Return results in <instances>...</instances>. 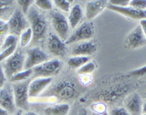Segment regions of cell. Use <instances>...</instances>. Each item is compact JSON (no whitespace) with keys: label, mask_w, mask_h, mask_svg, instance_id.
<instances>
[{"label":"cell","mask_w":146,"mask_h":115,"mask_svg":"<svg viewBox=\"0 0 146 115\" xmlns=\"http://www.w3.org/2000/svg\"><path fill=\"white\" fill-rule=\"evenodd\" d=\"M27 19L29 22L30 28L33 32V40H42L47 32L48 24L47 21L35 5L32 6L27 14Z\"/></svg>","instance_id":"cell-1"},{"label":"cell","mask_w":146,"mask_h":115,"mask_svg":"<svg viewBox=\"0 0 146 115\" xmlns=\"http://www.w3.org/2000/svg\"><path fill=\"white\" fill-rule=\"evenodd\" d=\"M25 55L20 49L16 50L13 55L7 58L5 62L3 70L5 73L6 78L10 79L11 77L19 72L24 70Z\"/></svg>","instance_id":"cell-2"},{"label":"cell","mask_w":146,"mask_h":115,"mask_svg":"<svg viewBox=\"0 0 146 115\" xmlns=\"http://www.w3.org/2000/svg\"><path fill=\"white\" fill-rule=\"evenodd\" d=\"M76 87L70 81H61L49 90L44 91V95L54 97L61 100H70L76 95Z\"/></svg>","instance_id":"cell-3"},{"label":"cell","mask_w":146,"mask_h":115,"mask_svg":"<svg viewBox=\"0 0 146 115\" xmlns=\"http://www.w3.org/2000/svg\"><path fill=\"white\" fill-rule=\"evenodd\" d=\"M7 24L11 34L16 36L21 35L22 32L30 28L29 22L27 18H25V15L23 14L19 7L13 11L7 21Z\"/></svg>","instance_id":"cell-4"},{"label":"cell","mask_w":146,"mask_h":115,"mask_svg":"<svg viewBox=\"0 0 146 115\" xmlns=\"http://www.w3.org/2000/svg\"><path fill=\"white\" fill-rule=\"evenodd\" d=\"M94 26L91 22H85L79 26L72 35L68 38L66 44H76L80 42L89 41L94 35Z\"/></svg>","instance_id":"cell-5"},{"label":"cell","mask_w":146,"mask_h":115,"mask_svg":"<svg viewBox=\"0 0 146 115\" xmlns=\"http://www.w3.org/2000/svg\"><path fill=\"white\" fill-rule=\"evenodd\" d=\"M51 24L55 30L56 35L61 38L63 41H66L69 33L68 21L64 14L58 11H52L50 13Z\"/></svg>","instance_id":"cell-6"},{"label":"cell","mask_w":146,"mask_h":115,"mask_svg":"<svg viewBox=\"0 0 146 115\" xmlns=\"http://www.w3.org/2000/svg\"><path fill=\"white\" fill-rule=\"evenodd\" d=\"M61 66V62L58 59L48 60L32 69L33 75L35 78H53L59 73Z\"/></svg>","instance_id":"cell-7"},{"label":"cell","mask_w":146,"mask_h":115,"mask_svg":"<svg viewBox=\"0 0 146 115\" xmlns=\"http://www.w3.org/2000/svg\"><path fill=\"white\" fill-rule=\"evenodd\" d=\"M29 81L26 80L23 82L13 83L11 86L13 89V96L16 107L19 108H26L28 106V86Z\"/></svg>","instance_id":"cell-8"},{"label":"cell","mask_w":146,"mask_h":115,"mask_svg":"<svg viewBox=\"0 0 146 115\" xmlns=\"http://www.w3.org/2000/svg\"><path fill=\"white\" fill-rule=\"evenodd\" d=\"M49 60V56L44 50L39 47L28 49L25 56L24 70H32Z\"/></svg>","instance_id":"cell-9"},{"label":"cell","mask_w":146,"mask_h":115,"mask_svg":"<svg viewBox=\"0 0 146 115\" xmlns=\"http://www.w3.org/2000/svg\"><path fill=\"white\" fill-rule=\"evenodd\" d=\"M53 78H35L29 83L28 95L29 98L38 97L43 93L48 86L51 83Z\"/></svg>","instance_id":"cell-10"},{"label":"cell","mask_w":146,"mask_h":115,"mask_svg":"<svg viewBox=\"0 0 146 115\" xmlns=\"http://www.w3.org/2000/svg\"><path fill=\"white\" fill-rule=\"evenodd\" d=\"M0 107L8 114L15 112L17 107L11 86H5L0 89Z\"/></svg>","instance_id":"cell-11"},{"label":"cell","mask_w":146,"mask_h":115,"mask_svg":"<svg viewBox=\"0 0 146 115\" xmlns=\"http://www.w3.org/2000/svg\"><path fill=\"white\" fill-rule=\"evenodd\" d=\"M125 44L128 48L137 49L146 44V38L143 34L140 26H137L131 33L127 35Z\"/></svg>","instance_id":"cell-12"},{"label":"cell","mask_w":146,"mask_h":115,"mask_svg":"<svg viewBox=\"0 0 146 115\" xmlns=\"http://www.w3.org/2000/svg\"><path fill=\"white\" fill-rule=\"evenodd\" d=\"M107 7L111 11L119 14L122 15L125 17H128L134 20H142L146 18V11H138L133 7L127 6V7H117V6L111 5L110 4H108Z\"/></svg>","instance_id":"cell-13"},{"label":"cell","mask_w":146,"mask_h":115,"mask_svg":"<svg viewBox=\"0 0 146 115\" xmlns=\"http://www.w3.org/2000/svg\"><path fill=\"white\" fill-rule=\"evenodd\" d=\"M48 49L52 55L62 57L66 53V44L57 35L50 33L48 37Z\"/></svg>","instance_id":"cell-14"},{"label":"cell","mask_w":146,"mask_h":115,"mask_svg":"<svg viewBox=\"0 0 146 115\" xmlns=\"http://www.w3.org/2000/svg\"><path fill=\"white\" fill-rule=\"evenodd\" d=\"M143 102L138 94H131L126 97L125 106L130 115H143Z\"/></svg>","instance_id":"cell-15"},{"label":"cell","mask_w":146,"mask_h":115,"mask_svg":"<svg viewBox=\"0 0 146 115\" xmlns=\"http://www.w3.org/2000/svg\"><path fill=\"white\" fill-rule=\"evenodd\" d=\"M96 45L91 41L76 43L71 50L72 56H86L92 55L96 52Z\"/></svg>","instance_id":"cell-16"},{"label":"cell","mask_w":146,"mask_h":115,"mask_svg":"<svg viewBox=\"0 0 146 115\" xmlns=\"http://www.w3.org/2000/svg\"><path fill=\"white\" fill-rule=\"evenodd\" d=\"M108 2L102 0L90 1L86 5L85 7V16L88 20H92L98 15L102 13L104 9L107 7Z\"/></svg>","instance_id":"cell-17"},{"label":"cell","mask_w":146,"mask_h":115,"mask_svg":"<svg viewBox=\"0 0 146 115\" xmlns=\"http://www.w3.org/2000/svg\"><path fill=\"white\" fill-rule=\"evenodd\" d=\"M83 18V10L80 5H75L72 7L69 12L68 21L69 25L71 28H76Z\"/></svg>","instance_id":"cell-18"},{"label":"cell","mask_w":146,"mask_h":115,"mask_svg":"<svg viewBox=\"0 0 146 115\" xmlns=\"http://www.w3.org/2000/svg\"><path fill=\"white\" fill-rule=\"evenodd\" d=\"M128 91V87L126 86H118L109 91H105L101 95L102 98L106 102H114L118 98L123 96Z\"/></svg>","instance_id":"cell-19"},{"label":"cell","mask_w":146,"mask_h":115,"mask_svg":"<svg viewBox=\"0 0 146 115\" xmlns=\"http://www.w3.org/2000/svg\"><path fill=\"white\" fill-rule=\"evenodd\" d=\"M70 106L68 103H58L49 106L44 109V115H68Z\"/></svg>","instance_id":"cell-20"},{"label":"cell","mask_w":146,"mask_h":115,"mask_svg":"<svg viewBox=\"0 0 146 115\" xmlns=\"http://www.w3.org/2000/svg\"><path fill=\"white\" fill-rule=\"evenodd\" d=\"M89 61V57L86 56H72L69 58L68 64L73 70H79Z\"/></svg>","instance_id":"cell-21"},{"label":"cell","mask_w":146,"mask_h":115,"mask_svg":"<svg viewBox=\"0 0 146 115\" xmlns=\"http://www.w3.org/2000/svg\"><path fill=\"white\" fill-rule=\"evenodd\" d=\"M32 75H33V70H24L11 77V78L9 80L13 83L23 82V81L28 80V79L30 78Z\"/></svg>","instance_id":"cell-22"},{"label":"cell","mask_w":146,"mask_h":115,"mask_svg":"<svg viewBox=\"0 0 146 115\" xmlns=\"http://www.w3.org/2000/svg\"><path fill=\"white\" fill-rule=\"evenodd\" d=\"M31 40H33V32H32L31 28H28L21 33L19 44L22 47H25L29 44Z\"/></svg>","instance_id":"cell-23"},{"label":"cell","mask_w":146,"mask_h":115,"mask_svg":"<svg viewBox=\"0 0 146 115\" xmlns=\"http://www.w3.org/2000/svg\"><path fill=\"white\" fill-rule=\"evenodd\" d=\"M14 5L13 1L10 0H0V19L5 16L12 10Z\"/></svg>","instance_id":"cell-24"},{"label":"cell","mask_w":146,"mask_h":115,"mask_svg":"<svg viewBox=\"0 0 146 115\" xmlns=\"http://www.w3.org/2000/svg\"><path fill=\"white\" fill-rule=\"evenodd\" d=\"M96 65L93 61H88L77 70V73L81 75H86L91 74L96 70Z\"/></svg>","instance_id":"cell-25"},{"label":"cell","mask_w":146,"mask_h":115,"mask_svg":"<svg viewBox=\"0 0 146 115\" xmlns=\"http://www.w3.org/2000/svg\"><path fill=\"white\" fill-rule=\"evenodd\" d=\"M53 4L54 2L48 0H36L34 2V5L37 8L45 11H51L53 8Z\"/></svg>","instance_id":"cell-26"},{"label":"cell","mask_w":146,"mask_h":115,"mask_svg":"<svg viewBox=\"0 0 146 115\" xmlns=\"http://www.w3.org/2000/svg\"><path fill=\"white\" fill-rule=\"evenodd\" d=\"M17 3L18 4L19 7V9L23 13V14L27 15L28 11L31 9V7L34 4V2L31 1V0H19V1L17 2Z\"/></svg>","instance_id":"cell-27"},{"label":"cell","mask_w":146,"mask_h":115,"mask_svg":"<svg viewBox=\"0 0 146 115\" xmlns=\"http://www.w3.org/2000/svg\"><path fill=\"white\" fill-rule=\"evenodd\" d=\"M54 4L59 8L60 11L63 12H70V6H71V1H65V0H56L54 1Z\"/></svg>","instance_id":"cell-28"},{"label":"cell","mask_w":146,"mask_h":115,"mask_svg":"<svg viewBox=\"0 0 146 115\" xmlns=\"http://www.w3.org/2000/svg\"><path fill=\"white\" fill-rule=\"evenodd\" d=\"M17 41H18V39H17V37L16 36V35H12V34L7 35V36H6V38H5L3 44H2V50L7 49V48L11 47L12 46L17 44Z\"/></svg>","instance_id":"cell-29"},{"label":"cell","mask_w":146,"mask_h":115,"mask_svg":"<svg viewBox=\"0 0 146 115\" xmlns=\"http://www.w3.org/2000/svg\"><path fill=\"white\" fill-rule=\"evenodd\" d=\"M17 44H16V45L12 46V47L7 48V49L2 50V53H0V62H2L3 60H5L7 58H9L10 57L16 52L17 48Z\"/></svg>","instance_id":"cell-30"},{"label":"cell","mask_w":146,"mask_h":115,"mask_svg":"<svg viewBox=\"0 0 146 115\" xmlns=\"http://www.w3.org/2000/svg\"><path fill=\"white\" fill-rule=\"evenodd\" d=\"M129 6L138 11H146V1L145 0H131Z\"/></svg>","instance_id":"cell-31"},{"label":"cell","mask_w":146,"mask_h":115,"mask_svg":"<svg viewBox=\"0 0 146 115\" xmlns=\"http://www.w3.org/2000/svg\"><path fill=\"white\" fill-rule=\"evenodd\" d=\"M130 0H111L108 4L117 7H127L129 6Z\"/></svg>","instance_id":"cell-32"},{"label":"cell","mask_w":146,"mask_h":115,"mask_svg":"<svg viewBox=\"0 0 146 115\" xmlns=\"http://www.w3.org/2000/svg\"><path fill=\"white\" fill-rule=\"evenodd\" d=\"M109 115H130V114L128 113L125 108L118 107V108H114L111 110Z\"/></svg>","instance_id":"cell-33"},{"label":"cell","mask_w":146,"mask_h":115,"mask_svg":"<svg viewBox=\"0 0 146 115\" xmlns=\"http://www.w3.org/2000/svg\"><path fill=\"white\" fill-rule=\"evenodd\" d=\"M9 32V28L7 22L4 21L3 19H0V36H3L6 35Z\"/></svg>","instance_id":"cell-34"},{"label":"cell","mask_w":146,"mask_h":115,"mask_svg":"<svg viewBox=\"0 0 146 115\" xmlns=\"http://www.w3.org/2000/svg\"><path fill=\"white\" fill-rule=\"evenodd\" d=\"M6 80H7V78H6L3 67L2 66H0V89L5 86Z\"/></svg>","instance_id":"cell-35"},{"label":"cell","mask_w":146,"mask_h":115,"mask_svg":"<svg viewBox=\"0 0 146 115\" xmlns=\"http://www.w3.org/2000/svg\"><path fill=\"white\" fill-rule=\"evenodd\" d=\"M146 74V65L145 66L140 67L137 70H133L131 72V75H136V76H143Z\"/></svg>","instance_id":"cell-36"},{"label":"cell","mask_w":146,"mask_h":115,"mask_svg":"<svg viewBox=\"0 0 146 115\" xmlns=\"http://www.w3.org/2000/svg\"><path fill=\"white\" fill-rule=\"evenodd\" d=\"M139 25L140 26L142 31H143V34H144L146 38V18H144V19H142V20L139 21Z\"/></svg>","instance_id":"cell-37"},{"label":"cell","mask_w":146,"mask_h":115,"mask_svg":"<svg viewBox=\"0 0 146 115\" xmlns=\"http://www.w3.org/2000/svg\"><path fill=\"white\" fill-rule=\"evenodd\" d=\"M22 115H39L36 112H32V111H29V112H26L24 114H22Z\"/></svg>","instance_id":"cell-38"},{"label":"cell","mask_w":146,"mask_h":115,"mask_svg":"<svg viewBox=\"0 0 146 115\" xmlns=\"http://www.w3.org/2000/svg\"><path fill=\"white\" fill-rule=\"evenodd\" d=\"M78 115H89V114L88 113V112L86 111V110L82 109Z\"/></svg>","instance_id":"cell-39"},{"label":"cell","mask_w":146,"mask_h":115,"mask_svg":"<svg viewBox=\"0 0 146 115\" xmlns=\"http://www.w3.org/2000/svg\"><path fill=\"white\" fill-rule=\"evenodd\" d=\"M0 115H8V113L0 107Z\"/></svg>","instance_id":"cell-40"},{"label":"cell","mask_w":146,"mask_h":115,"mask_svg":"<svg viewBox=\"0 0 146 115\" xmlns=\"http://www.w3.org/2000/svg\"><path fill=\"white\" fill-rule=\"evenodd\" d=\"M143 114H146V101L143 103Z\"/></svg>","instance_id":"cell-41"},{"label":"cell","mask_w":146,"mask_h":115,"mask_svg":"<svg viewBox=\"0 0 146 115\" xmlns=\"http://www.w3.org/2000/svg\"><path fill=\"white\" fill-rule=\"evenodd\" d=\"M92 115H108L106 113H102V112H93Z\"/></svg>","instance_id":"cell-42"},{"label":"cell","mask_w":146,"mask_h":115,"mask_svg":"<svg viewBox=\"0 0 146 115\" xmlns=\"http://www.w3.org/2000/svg\"><path fill=\"white\" fill-rule=\"evenodd\" d=\"M13 115H22V113L21 111H18V112H17L15 114H13Z\"/></svg>","instance_id":"cell-43"},{"label":"cell","mask_w":146,"mask_h":115,"mask_svg":"<svg viewBox=\"0 0 146 115\" xmlns=\"http://www.w3.org/2000/svg\"><path fill=\"white\" fill-rule=\"evenodd\" d=\"M143 115H146V114H143Z\"/></svg>","instance_id":"cell-44"}]
</instances>
